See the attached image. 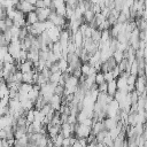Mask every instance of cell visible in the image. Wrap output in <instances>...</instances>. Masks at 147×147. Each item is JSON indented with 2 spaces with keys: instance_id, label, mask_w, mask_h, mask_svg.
I'll return each instance as SVG.
<instances>
[{
  "instance_id": "10",
  "label": "cell",
  "mask_w": 147,
  "mask_h": 147,
  "mask_svg": "<svg viewBox=\"0 0 147 147\" xmlns=\"http://www.w3.org/2000/svg\"><path fill=\"white\" fill-rule=\"evenodd\" d=\"M61 75H62L61 71L51 74L49 79H48V83H52V84H56V85H57V83H59V80H60V78H61Z\"/></svg>"
},
{
  "instance_id": "22",
  "label": "cell",
  "mask_w": 147,
  "mask_h": 147,
  "mask_svg": "<svg viewBox=\"0 0 147 147\" xmlns=\"http://www.w3.org/2000/svg\"><path fill=\"white\" fill-rule=\"evenodd\" d=\"M62 147H70V140H69V138H63Z\"/></svg>"
},
{
  "instance_id": "7",
  "label": "cell",
  "mask_w": 147,
  "mask_h": 147,
  "mask_svg": "<svg viewBox=\"0 0 147 147\" xmlns=\"http://www.w3.org/2000/svg\"><path fill=\"white\" fill-rule=\"evenodd\" d=\"M117 123L118 122H116L114 118H105L103 119V125H105V129L107 131H110V130L115 129L117 126Z\"/></svg>"
},
{
  "instance_id": "14",
  "label": "cell",
  "mask_w": 147,
  "mask_h": 147,
  "mask_svg": "<svg viewBox=\"0 0 147 147\" xmlns=\"http://www.w3.org/2000/svg\"><path fill=\"white\" fill-rule=\"evenodd\" d=\"M107 134H108V131H107V130H102L101 132H99V133L95 136L96 142H101V144H102V141H103V139L106 138Z\"/></svg>"
},
{
  "instance_id": "1",
  "label": "cell",
  "mask_w": 147,
  "mask_h": 147,
  "mask_svg": "<svg viewBox=\"0 0 147 147\" xmlns=\"http://www.w3.org/2000/svg\"><path fill=\"white\" fill-rule=\"evenodd\" d=\"M91 129L92 127L85 126L83 124H76L75 125V134L78 139L79 138H87L91 134Z\"/></svg>"
},
{
  "instance_id": "15",
  "label": "cell",
  "mask_w": 147,
  "mask_h": 147,
  "mask_svg": "<svg viewBox=\"0 0 147 147\" xmlns=\"http://www.w3.org/2000/svg\"><path fill=\"white\" fill-rule=\"evenodd\" d=\"M90 69H91V65L88 63H83L82 67H80V71H82V75L83 76H88L90 74Z\"/></svg>"
},
{
  "instance_id": "12",
  "label": "cell",
  "mask_w": 147,
  "mask_h": 147,
  "mask_svg": "<svg viewBox=\"0 0 147 147\" xmlns=\"http://www.w3.org/2000/svg\"><path fill=\"white\" fill-rule=\"evenodd\" d=\"M57 65H59V69H60V71H61L62 74L65 72V70L68 69V62H67V60L63 59V57L57 61Z\"/></svg>"
},
{
  "instance_id": "19",
  "label": "cell",
  "mask_w": 147,
  "mask_h": 147,
  "mask_svg": "<svg viewBox=\"0 0 147 147\" xmlns=\"http://www.w3.org/2000/svg\"><path fill=\"white\" fill-rule=\"evenodd\" d=\"M98 92L100 93H107V83H102L100 85H98Z\"/></svg>"
},
{
  "instance_id": "6",
  "label": "cell",
  "mask_w": 147,
  "mask_h": 147,
  "mask_svg": "<svg viewBox=\"0 0 147 147\" xmlns=\"http://www.w3.org/2000/svg\"><path fill=\"white\" fill-rule=\"evenodd\" d=\"M117 92V85H116V79L107 83V94L110 96H114L115 93Z\"/></svg>"
},
{
  "instance_id": "23",
  "label": "cell",
  "mask_w": 147,
  "mask_h": 147,
  "mask_svg": "<svg viewBox=\"0 0 147 147\" xmlns=\"http://www.w3.org/2000/svg\"><path fill=\"white\" fill-rule=\"evenodd\" d=\"M95 147H105V145H103V144H101V142H98V144L95 145Z\"/></svg>"
},
{
  "instance_id": "16",
  "label": "cell",
  "mask_w": 147,
  "mask_h": 147,
  "mask_svg": "<svg viewBox=\"0 0 147 147\" xmlns=\"http://www.w3.org/2000/svg\"><path fill=\"white\" fill-rule=\"evenodd\" d=\"M102 83H105L103 72L99 71V72H96V74H95V84H96V85H100V84H102Z\"/></svg>"
},
{
  "instance_id": "17",
  "label": "cell",
  "mask_w": 147,
  "mask_h": 147,
  "mask_svg": "<svg viewBox=\"0 0 147 147\" xmlns=\"http://www.w3.org/2000/svg\"><path fill=\"white\" fill-rule=\"evenodd\" d=\"M136 80H137V76H134V75H130V76L127 77V79H126V82H127V86H130V87H134Z\"/></svg>"
},
{
  "instance_id": "8",
  "label": "cell",
  "mask_w": 147,
  "mask_h": 147,
  "mask_svg": "<svg viewBox=\"0 0 147 147\" xmlns=\"http://www.w3.org/2000/svg\"><path fill=\"white\" fill-rule=\"evenodd\" d=\"M33 70V63H31L30 61H25L23 63H21V67H20V70L22 74H26V72H30Z\"/></svg>"
},
{
  "instance_id": "13",
  "label": "cell",
  "mask_w": 147,
  "mask_h": 147,
  "mask_svg": "<svg viewBox=\"0 0 147 147\" xmlns=\"http://www.w3.org/2000/svg\"><path fill=\"white\" fill-rule=\"evenodd\" d=\"M113 57H114V60L116 61V63L118 64L119 62H122V61L124 60V56H123V52H119V51H115V52L113 53Z\"/></svg>"
},
{
  "instance_id": "2",
  "label": "cell",
  "mask_w": 147,
  "mask_h": 147,
  "mask_svg": "<svg viewBox=\"0 0 147 147\" xmlns=\"http://www.w3.org/2000/svg\"><path fill=\"white\" fill-rule=\"evenodd\" d=\"M61 31H62V30H61L60 28H56V26H54V28H52V29L47 30L46 32H47V34H48V38H49V40H51V41L54 44V42H57V41H59Z\"/></svg>"
},
{
  "instance_id": "3",
  "label": "cell",
  "mask_w": 147,
  "mask_h": 147,
  "mask_svg": "<svg viewBox=\"0 0 147 147\" xmlns=\"http://www.w3.org/2000/svg\"><path fill=\"white\" fill-rule=\"evenodd\" d=\"M37 13L38 16V21L39 22H45L48 20V16L51 14V9L49 8H38L34 10Z\"/></svg>"
},
{
  "instance_id": "21",
  "label": "cell",
  "mask_w": 147,
  "mask_h": 147,
  "mask_svg": "<svg viewBox=\"0 0 147 147\" xmlns=\"http://www.w3.org/2000/svg\"><path fill=\"white\" fill-rule=\"evenodd\" d=\"M77 140H78V142L80 144L82 147H86V146H87V140H86V138H79V139H77Z\"/></svg>"
},
{
  "instance_id": "20",
  "label": "cell",
  "mask_w": 147,
  "mask_h": 147,
  "mask_svg": "<svg viewBox=\"0 0 147 147\" xmlns=\"http://www.w3.org/2000/svg\"><path fill=\"white\" fill-rule=\"evenodd\" d=\"M103 77H105V82H106V83H109V82L114 80V77H113V74H111V71L103 74Z\"/></svg>"
},
{
  "instance_id": "4",
  "label": "cell",
  "mask_w": 147,
  "mask_h": 147,
  "mask_svg": "<svg viewBox=\"0 0 147 147\" xmlns=\"http://www.w3.org/2000/svg\"><path fill=\"white\" fill-rule=\"evenodd\" d=\"M79 84V79L76 78L75 76H69L67 79H65V83H64V88H72V87H77Z\"/></svg>"
},
{
  "instance_id": "18",
  "label": "cell",
  "mask_w": 147,
  "mask_h": 147,
  "mask_svg": "<svg viewBox=\"0 0 147 147\" xmlns=\"http://www.w3.org/2000/svg\"><path fill=\"white\" fill-rule=\"evenodd\" d=\"M3 63H11V64H14V63H15V61H14L13 56H11L9 53L5 54V56H3Z\"/></svg>"
},
{
  "instance_id": "11",
  "label": "cell",
  "mask_w": 147,
  "mask_h": 147,
  "mask_svg": "<svg viewBox=\"0 0 147 147\" xmlns=\"http://www.w3.org/2000/svg\"><path fill=\"white\" fill-rule=\"evenodd\" d=\"M94 13L91 10V9H87L85 13H84V15H83V20H85V22L86 23H91L93 20H94Z\"/></svg>"
},
{
  "instance_id": "5",
  "label": "cell",
  "mask_w": 147,
  "mask_h": 147,
  "mask_svg": "<svg viewBox=\"0 0 147 147\" xmlns=\"http://www.w3.org/2000/svg\"><path fill=\"white\" fill-rule=\"evenodd\" d=\"M25 21H26V25H33L36 24L38 21V16L36 11H30L29 14L25 15Z\"/></svg>"
},
{
  "instance_id": "9",
  "label": "cell",
  "mask_w": 147,
  "mask_h": 147,
  "mask_svg": "<svg viewBox=\"0 0 147 147\" xmlns=\"http://www.w3.org/2000/svg\"><path fill=\"white\" fill-rule=\"evenodd\" d=\"M33 72H34V70L26 72V74H22V83L33 85Z\"/></svg>"
}]
</instances>
